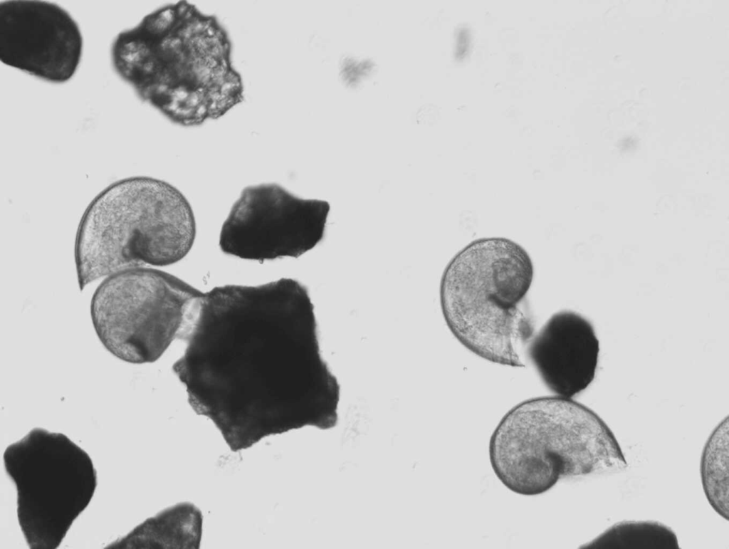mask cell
<instances>
[{
    "instance_id": "6da1fadb",
    "label": "cell",
    "mask_w": 729,
    "mask_h": 549,
    "mask_svg": "<svg viewBox=\"0 0 729 549\" xmlns=\"http://www.w3.org/2000/svg\"><path fill=\"white\" fill-rule=\"evenodd\" d=\"M173 369L195 412L233 451L305 426L337 422L340 387L320 352L308 289L280 278L203 294Z\"/></svg>"
},
{
    "instance_id": "7a4b0ae2",
    "label": "cell",
    "mask_w": 729,
    "mask_h": 549,
    "mask_svg": "<svg viewBox=\"0 0 729 549\" xmlns=\"http://www.w3.org/2000/svg\"><path fill=\"white\" fill-rule=\"evenodd\" d=\"M493 471L511 491L535 496L563 477L624 470L614 434L594 411L571 398L525 400L500 420L489 444Z\"/></svg>"
},
{
    "instance_id": "3957f363",
    "label": "cell",
    "mask_w": 729,
    "mask_h": 549,
    "mask_svg": "<svg viewBox=\"0 0 729 549\" xmlns=\"http://www.w3.org/2000/svg\"><path fill=\"white\" fill-rule=\"evenodd\" d=\"M196 236L192 207L170 184L132 177L103 189L80 219L75 242L79 286L145 264L182 259Z\"/></svg>"
},
{
    "instance_id": "277c9868",
    "label": "cell",
    "mask_w": 729,
    "mask_h": 549,
    "mask_svg": "<svg viewBox=\"0 0 729 549\" xmlns=\"http://www.w3.org/2000/svg\"><path fill=\"white\" fill-rule=\"evenodd\" d=\"M533 276L532 259L518 243L491 237L468 244L441 281V310L453 335L486 360L525 366L520 352L534 335V324L521 306Z\"/></svg>"
},
{
    "instance_id": "5b68a950",
    "label": "cell",
    "mask_w": 729,
    "mask_h": 549,
    "mask_svg": "<svg viewBox=\"0 0 729 549\" xmlns=\"http://www.w3.org/2000/svg\"><path fill=\"white\" fill-rule=\"evenodd\" d=\"M17 490V516L31 548H56L91 501L97 473L65 435L32 429L4 454Z\"/></svg>"
},
{
    "instance_id": "8992f818",
    "label": "cell",
    "mask_w": 729,
    "mask_h": 549,
    "mask_svg": "<svg viewBox=\"0 0 729 549\" xmlns=\"http://www.w3.org/2000/svg\"><path fill=\"white\" fill-rule=\"evenodd\" d=\"M204 293L167 272L144 266L105 278L90 315L106 350L132 364L158 360L174 339L190 305Z\"/></svg>"
},
{
    "instance_id": "52a82bcc",
    "label": "cell",
    "mask_w": 729,
    "mask_h": 549,
    "mask_svg": "<svg viewBox=\"0 0 729 549\" xmlns=\"http://www.w3.org/2000/svg\"><path fill=\"white\" fill-rule=\"evenodd\" d=\"M327 202L299 198L276 184L246 187L219 236L221 250L243 259L297 258L325 236Z\"/></svg>"
},
{
    "instance_id": "ba28073f",
    "label": "cell",
    "mask_w": 729,
    "mask_h": 549,
    "mask_svg": "<svg viewBox=\"0 0 729 549\" xmlns=\"http://www.w3.org/2000/svg\"><path fill=\"white\" fill-rule=\"evenodd\" d=\"M83 52L80 28L64 9L43 1L0 3V60L43 80L75 73Z\"/></svg>"
},
{
    "instance_id": "9c48e42d",
    "label": "cell",
    "mask_w": 729,
    "mask_h": 549,
    "mask_svg": "<svg viewBox=\"0 0 729 549\" xmlns=\"http://www.w3.org/2000/svg\"><path fill=\"white\" fill-rule=\"evenodd\" d=\"M523 352L551 392L572 398L593 381L599 344L587 319L563 310L552 315L534 333Z\"/></svg>"
},
{
    "instance_id": "30bf717a",
    "label": "cell",
    "mask_w": 729,
    "mask_h": 549,
    "mask_svg": "<svg viewBox=\"0 0 729 549\" xmlns=\"http://www.w3.org/2000/svg\"><path fill=\"white\" fill-rule=\"evenodd\" d=\"M201 523L197 508L178 504L147 519L108 548H199Z\"/></svg>"
},
{
    "instance_id": "8fae6325",
    "label": "cell",
    "mask_w": 729,
    "mask_h": 549,
    "mask_svg": "<svg viewBox=\"0 0 729 549\" xmlns=\"http://www.w3.org/2000/svg\"><path fill=\"white\" fill-rule=\"evenodd\" d=\"M727 417L713 430L703 451L701 476L703 488L712 508L728 519V437Z\"/></svg>"
},
{
    "instance_id": "7c38bea8",
    "label": "cell",
    "mask_w": 729,
    "mask_h": 549,
    "mask_svg": "<svg viewBox=\"0 0 729 549\" xmlns=\"http://www.w3.org/2000/svg\"><path fill=\"white\" fill-rule=\"evenodd\" d=\"M584 548H678L674 531L652 521H624L612 526Z\"/></svg>"
}]
</instances>
